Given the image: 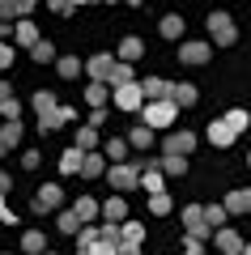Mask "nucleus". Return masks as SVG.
Instances as JSON below:
<instances>
[{
	"mask_svg": "<svg viewBox=\"0 0 251 255\" xmlns=\"http://www.w3.org/2000/svg\"><path fill=\"white\" fill-rule=\"evenodd\" d=\"M209 34H213V43H217V47H230L234 38H239V30H234L230 13H213V17H209Z\"/></svg>",
	"mask_w": 251,
	"mask_h": 255,
	"instance_id": "f257e3e1",
	"label": "nucleus"
},
{
	"mask_svg": "<svg viewBox=\"0 0 251 255\" xmlns=\"http://www.w3.org/2000/svg\"><path fill=\"white\" fill-rule=\"evenodd\" d=\"M183 226H188L192 238H209V234H213V226H209V217H205L200 204H188V209H183Z\"/></svg>",
	"mask_w": 251,
	"mask_h": 255,
	"instance_id": "f03ea898",
	"label": "nucleus"
},
{
	"mask_svg": "<svg viewBox=\"0 0 251 255\" xmlns=\"http://www.w3.org/2000/svg\"><path fill=\"white\" fill-rule=\"evenodd\" d=\"M175 111H179V107H175L171 98H162V102H149V107H145V124H149V128H166V124L175 119Z\"/></svg>",
	"mask_w": 251,
	"mask_h": 255,
	"instance_id": "7ed1b4c3",
	"label": "nucleus"
},
{
	"mask_svg": "<svg viewBox=\"0 0 251 255\" xmlns=\"http://www.w3.org/2000/svg\"><path fill=\"white\" fill-rule=\"evenodd\" d=\"M141 102H145V85H141V81H128V85H119V90H115V107L136 111Z\"/></svg>",
	"mask_w": 251,
	"mask_h": 255,
	"instance_id": "20e7f679",
	"label": "nucleus"
},
{
	"mask_svg": "<svg viewBox=\"0 0 251 255\" xmlns=\"http://www.w3.org/2000/svg\"><path fill=\"white\" fill-rule=\"evenodd\" d=\"M60 200H64V191L55 187V183H47L43 191H34V213H51V209H60Z\"/></svg>",
	"mask_w": 251,
	"mask_h": 255,
	"instance_id": "39448f33",
	"label": "nucleus"
},
{
	"mask_svg": "<svg viewBox=\"0 0 251 255\" xmlns=\"http://www.w3.org/2000/svg\"><path fill=\"white\" fill-rule=\"evenodd\" d=\"M85 73H90L94 81H111V73H115V60H111V55H94V60L85 64Z\"/></svg>",
	"mask_w": 251,
	"mask_h": 255,
	"instance_id": "423d86ee",
	"label": "nucleus"
},
{
	"mask_svg": "<svg viewBox=\"0 0 251 255\" xmlns=\"http://www.w3.org/2000/svg\"><path fill=\"white\" fill-rule=\"evenodd\" d=\"M179 60L183 64H205L209 60V43H183L179 47Z\"/></svg>",
	"mask_w": 251,
	"mask_h": 255,
	"instance_id": "0eeeda50",
	"label": "nucleus"
},
{
	"mask_svg": "<svg viewBox=\"0 0 251 255\" xmlns=\"http://www.w3.org/2000/svg\"><path fill=\"white\" fill-rule=\"evenodd\" d=\"M209 140H213L217 149H226V145L234 140V128L226 124V119H217V124H209Z\"/></svg>",
	"mask_w": 251,
	"mask_h": 255,
	"instance_id": "6e6552de",
	"label": "nucleus"
},
{
	"mask_svg": "<svg viewBox=\"0 0 251 255\" xmlns=\"http://www.w3.org/2000/svg\"><path fill=\"white\" fill-rule=\"evenodd\" d=\"M196 149V136L192 132H175V136H166V153H192Z\"/></svg>",
	"mask_w": 251,
	"mask_h": 255,
	"instance_id": "1a4fd4ad",
	"label": "nucleus"
},
{
	"mask_svg": "<svg viewBox=\"0 0 251 255\" xmlns=\"http://www.w3.org/2000/svg\"><path fill=\"white\" fill-rule=\"evenodd\" d=\"M141 85H145V98H149V102L171 98V81H162V77H149V81H141Z\"/></svg>",
	"mask_w": 251,
	"mask_h": 255,
	"instance_id": "9d476101",
	"label": "nucleus"
},
{
	"mask_svg": "<svg viewBox=\"0 0 251 255\" xmlns=\"http://www.w3.org/2000/svg\"><path fill=\"white\" fill-rule=\"evenodd\" d=\"M68 119H72V111H68V107H55V111H47L38 124H43V132H55V128H64Z\"/></svg>",
	"mask_w": 251,
	"mask_h": 255,
	"instance_id": "9b49d317",
	"label": "nucleus"
},
{
	"mask_svg": "<svg viewBox=\"0 0 251 255\" xmlns=\"http://www.w3.org/2000/svg\"><path fill=\"white\" fill-rule=\"evenodd\" d=\"M217 251L222 255H243V238L234 234V230H222V234H217Z\"/></svg>",
	"mask_w": 251,
	"mask_h": 255,
	"instance_id": "f8f14e48",
	"label": "nucleus"
},
{
	"mask_svg": "<svg viewBox=\"0 0 251 255\" xmlns=\"http://www.w3.org/2000/svg\"><path fill=\"white\" fill-rule=\"evenodd\" d=\"M136 170H141V166H124L119 162L115 170H111V183H115V187H136Z\"/></svg>",
	"mask_w": 251,
	"mask_h": 255,
	"instance_id": "ddd939ff",
	"label": "nucleus"
},
{
	"mask_svg": "<svg viewBox=\"0 0 251 255\" xmlns=\"http://www.w3.org/2000/svg\"><path fill=\"white\" fill-rule=\"evenodd\" d=\"M141 55H145V43H141L136 34H128L124 43H119V60H128V64H132V60H141Z\"/></svg>",
	"mask_w": 251,
	"mask_h": 255,
	"instance_id": "4468645a",
	"label": "nucleus"
},
{
	"mask_svg": "<svg viewBox=\"0 0 251 255\" xmlns=\"http://www.w3.org/2000/svg\"><path fill=\"white\" fill-rule=\"evenodd\" d=\"M21 140V124L17 119H4V128H0V149H13Z\"/></svg>",
	"mask_w": 251,
	"mask_h": 255,
	"instance_id": "2eb2a0df",
	"label": "nucleus"
},
{
	"mask_svg": "<svg viewBox=\"0 0 251 255\" xmlns=\"http://www.w3.org/2000/svg\"><path fill=\"white\" fill-rule=\"evenodd\" d=\"M34 9V0H0V17H21Z\"/></svg>",
	"mask_w": 251,
	"mask_h": 255,
	"instance_id": "dca6fc26",
	"label": "nucleus"
},
{
	"mask_svg": "<svg viewBox=\"0 0 251 255\" xmlns=\"http://www.w3.org/2000/svg\"><path fill=\"white\" fill-rule=\"evenodd\" d=\"M81 162H85V153H81V145H72V149H64L60 170H64V174H72V170H81Z\"/></svg>",
	"mask_w": 251,
	"mask_h": 255,
	"instance_id": "f3484780",
	"label": "nucleus"
},
{
	"mask_svg": "<svg viewBox=\"0 0 251 255\" xmlns=\"http://www.w3.org/2000/svg\"><path fill=\"white\" fill-rule=\"evenodd\" d=\"M196 98H200V94L192 90V85H171V102H175V107H192Z\"/></svg>",
	"mask_w": 251,
	"mask_h": 255,
	"instance_id": "a211bd4d",
	"label": "nucleus"
},
{
	"mask_svg": "<svg viewBox=\"0 0 251 255\" xmlns=\"http://www.w3.org/2000/svg\"><path fill=\"white\" fill-rule=\"evenodd\" d=\"M119 238H124V247H141V238H145V226H141V221H128V226L119 230Z\"/></svg>",
	"mask_w": 251,
	"mask_h": 255,
	"instance_id": "6ab92c4d",
	"label": "nucleus"
},
{
	"mask_svg": "<svg viewBox=\"0 0 251 255\" xmlns=\"http://www.w3.org/2000/svg\"><path fill=\"white\" fill-rule=\"evenodd\" d=\"M158 166H162L166 174H183V170H188V157H183V153H166Z\"/></svg>",
	"mask_w": 251,
	"mask_h": 255,
	"instance_id": "aec40b11",
	"label": "nucleus"
},
{
	"mask_svg": "<svg viewBox=\"0 0 251 255\" xmlns=\"http://www.w3.org/2000/svg\"><path fill=\"white\" fill-rule=\"evenodd\" d=\"M226 209H230V213H251V191H230Z\"/></svg>",
	"mask_w": 251,
	"mask_h": 255,
	"instance_id": "412c9836",
	"label": "nucleus"
},
{
	"mask_svg": "<svg viewBox=\"0 0 251 255\" xmlns=\"http://www.w3.org/2000/svg\"><path fill=\"white\" fill-rule=\"evenodd\" d=\"M81 255H119V247H115V238H107V234H102L98 243H94V247H85Z\"/></svg>",
	"mask_w": 251,
	"mask_h": 255,
	"instance_id": "4be33fe9",
	"label": "nucleus"
},
{
	"mask_svg": "<svg viewBox=\"0 0 251 255\" xmlns=\"http://www.w3.org/2000/svg\"><path fill=\"white\" fill-rule=\"evenodd\" d=\"M162 34H166V38H179L183 34V17H179V13H166V17H162Z\"/></svg>",
	"mask_w": 251,
	"mask_h": 255,
	"instance_id": "5701e85b",
	"label": "nucleus"
},
{
	"mask_svg": "<svg viewBox=\"0 0 251 255\" xmlns=\"http://www.w3.org/2000/svg\"><path fill=\"white\" fill-rule=\"evenodd\" d=\"M128 145H136V149H149V145H153V132H149V124L132 128V136H128Z\"/></svg>",
	"mask_w": 251,
	"mask_h": 255,
	"instance_id": "b1692460",
	"label": "nucleus"
},
{
	"mask_svg": "<svg viewBox=\"0 0 251 255\" xmlns=\"http://www.w3.org/2000/svg\"><path fill=\"white\" fill-rule=\"evenodd\" d=\"M102 166H107V162H102L98 153H85V162H81V174H85V179H94V174H102Z\"/></svg>",
	"mask_w": 251,
	"mask_h": 255,
	"instance_id": "393cba45",
	"label": "nucleus"
},
{
	"mask_svg": "<svg viewBox=\"0 0 251 255\" xmlns=\"http://www.w3.org/2000/svg\"><path fill=\"white\" fill-rule=\"evenodd\" d=\"M17 43H26V47H34V43H38L34 21H17Z\"/></svg>",
	"mask_w": 251,
	"mask_h": 255,
	"instance_id": "a878e982",
	"label": "nucleus"
},
{
	"mask_svg": "<svg viewBox=\"0 0 251 255\" xmlns=\"http://www.w3.org/2000/svg\"><path fill=\"white\" fill-rule=\"evenodd\" d=\"M30 55H34V64H51L55 60V47L43 38V43H34V51H30Z\"/></svg>",
	"mask_w": 251,
	"mask_h": 255,
	"instance_id": "bb28decb",
	"label": "nucleus"
},
{
	"mask_svg": "<svg viewBox=\"0 0 251 255\" xmlns=\"http://www.w3.org/2000/svg\"><path fill=\"white\" fill-rule=\"evenodd\" d=\"M85 102H90V107H102V102H107V85H102V81H94L90 90H85Z\"/></svg>",
	"mask_w": 251,
	"mask_h": 255,
	"instance_id": "cd10ccee",
	"label": "nucleus"
},
{
	"mask_svg": "<svg viewBox=\"0 0 251 255\" xmlns=\"http://www.w3.org/2000/svg\"><path fill=\"white\" fill-rule=\"evenodd\" d=\"M81 226H85V221H81V217H77L72 209H68V213H60V230H64V234H77Z\"/></svg>",
	"mask_w": 251,
	"mask_h": 255,
	"instance_id": "c85d7f7f",
	"label": "nucleus"
},
{
	"mask_svg": "<svg viewBox=\"0 0 251 255\" xmlns=\"http://www.w3.org/2000/svg\"><path fill=\"white\" fill-rule=\"evenodd\" d=\"M226 213H230V209H226V204H209V209H205V217H209V226H226Z\"/></svg>",
	"mask_w": 251,
	"mask_h": 255,
	"instance_id": "c756f323",
	"label": "nucleus"
},
{
	"mask_svg": "<svg viewBox=\"0 0 251 255\" xmlns=\"http://www.w3.org/2000/svg\"><path fill=\"white\" fill-rule=\"evenodd\" d=\"M102 213H107V221H124V200H119V196H115V200H107V204H102Z\"/></svg>",
	"mask_w": 251,
	"mask_h": 255,
	"instance_id": "7c9ffc66",
	"label": "nucleus"
},
{
	"mask_svg": "<svg viewBox=\"0 0 251 255\" xmlns=\"http://www.w3.org/2000/svg\"><path fill=\"white\" fill-rule=\"evenodd\" d=\"M72 213H77V217H81V221H90V217H94V213H98V204H94V200H85V196H81V200H77V204H72Z\"/></svg>",
	"mask_w": 251,
	"mask_h": 255,
	"instance_id": "2f4dec72",
	"label": "nucleus"
},
{
	"mask_svg": "<svg viewBox=\"0 0 251 255\" xmlns=\"http://www.w3.org/2000/svg\"><path fill=\"white\" fill-rule=\"evenodd\" d=\"M81 68H85V64H81L77 55H64V60H60V77H77Z\"/></svg>",
	"mask_w": 251,
	"mask_h": 255,
	"instance_id": "473e14b6",
	"label": "nucleus"
},
{
	"mask_svg": "<svg viewBox=\"0 0 251 255\" xmlns=\"http://www.w3.org/2000/svg\"><path fill=\"white\" fill-rule=\"evenodd\" d=\"M21 247H26L30 255H38V251H43V234H38V230H26V238H21Z\"/></svg>",
	"mask_w": 251,
	"mask_h": 255,
	"instance_id": "72a5a7b5",
	"label": "nucleus"
},
{
	"mask_svg": "<svg viewBox=\"0 0 251 255\" xmlns=\"http://www.w3.org/2000/svg\"><path fill=\"white\" fill-rule=\"evenodd\" d=\"M34 111H38V119H43L47 111H55V98H51V94H43V90H38V94H34Z\"/></svg>",
	"mask_w": 251,
	"mask_h": 255,
	"instance_id": "f704fd0d",
	"label": "nucleus"
},
{
	"mask_svg": "<svg viewBox=\"0 0 251 255\" xmlns=\"http://www.w3.org/2000/svg\"><path fill=\"white\" fill-rule=\"evenodd\" d=\"M226 124H230L234 132H243V128L251 124V115H247V111H230V115H226Z\"/></svg>",
	"mask_w": 251,
	"mask_h": 255,
	"instance_id": "c9c22d12",
	"label": "nucleus"
},
{
	"mask_svg": "<svg viewBox=\"0 0 251 255\" xmlns=\"http://www.w3.org/2000/svg\"><path fill=\"white\" fill-rule=\"evenodd\" d=\"M107 157H111V162H124V157H128V140H111V145H107Z\"/></svg>",
	"mask_w": 251,
	"mask_h": 255,
	"instance_id": "e433bc0d",
	"label": "nucleus"
},
{
	"mask_svg": "<svg viewBox=\"0 0 251 255\" xmlns=\"http://www.w3.org/2000/svg\"><path fill=\"white\" fill-rule=\"evenodd\" d=\"M149 209H153V213H171V196H166V191H153Z\"/></svg>",
	"mask_w": 251,
	"mask_h": 255,
	"instance_id": "4c0bfd02",
	"label": "nucleus"
},
{
	"mask_svg": "<svg viewBox=\"0 0 251 255\" xmlns=\"http://www.w3.org/2000/svg\"><path fill=\"white\" fill-rule=\"evenodd\" d=\"M111 81H115V85H128V81H132V68H128V60H124V64H115Z\"/></svg>",
	"mask_w": 251,
	"mask_h": 255,
	"instance_id": "58836bf2",
	"label": "nucleus"
},
{
	"mask_svg": "<svg viewBox=\"0 0 251 255\" xmlns=\"http://www.w3.org/2000/svg\"><path fill=\"white\" fill-rule=\"evenodd\" d=\"M145 191H162V174L153 170V162H149V170H145Z\"/></svg>",
	"mask_w": 251,
	"mask_h": 255,
	"instance_id": "ea45409f",
	"label": "nucleus"
},
{
	"mask_svg": "<svg viewBox=\"0 0 251 255\" xmlns=\"http://www.w3.org/2000/svg\"><path fill=\"white\" fill-rule=\"evenodd\" d=\"M94 140H98V132H94V124H90V128H81V132H77V145H81V149H90Z\"/></svg>",
	"mask_w": 251,
	"mask_h": 255,
	"instance_id": "a19ab883",
	"label": "nucleus"
},
{
	"mask_svg": "<svg viewBox=\"0 0 251 255\" xmlns=\"http://www.w3.org/2000/svg\"><path fill=\"white\" fill-rule=\"evenodd\" d=\"M0 115H4V119H17V115H21V102L4 98V102H0Z\"/></svg>",
	"mask_w": 251,
	"mask_h": 255,
	"instance_id": "79ce46f5",
	"label": "nucleus"
},
{
	"mask_svg": "<svg viewBox=\"0 0 251 255\" xmlns=\"http://www.w3.org/2000/svg\"><path fill=\"white\" fill-rule=\"evenodd\" d=\"M9 64H13V47L0 43V68H9Z\"/></svg>",
	"mask_w": 251,
	"mask_h": 255,
	"instance_id": "37998d69",
	"label": "nucleus"
},
{
	"mask_svg": "<svg viewBox=\"0 0 251 255\" xmlns=\"http://www.w3.org/2000/svg\"><path fill=\"white\" fill-rule=\"evenodd\" d=\"M183 255H200V238L188 234V243H183Z\"/></svg>",
	"mask_w": 251,
	"mask_h": 255,
	"instance_id": "c03bdc74",
	"label": "nucleus"
},
{
	"mask_svg": "<svg viewBox=\"0 0 251 255\" xmlns=\"http://www.w3.org/2000/svg\"><path fill=\"white\" fill-rule=\"evenodd\" d=\"M21 166H26V170H34V166H38V153H30V149H26V153H21Z\"/></svg>",
	"mask_w": 251,
	"mask_h": 255,
	"instance_id": "a18cd8bd",
	"label": "nucleus"
},
{
	"mask_svg": "<svg viewBox=\"0 0 251 255\" xmlns=\"http://www.w3.org/2000/svg\"><path fill=\"white\" fill-rule=\"evenodd\" d=\"M0 221H9V226H13V221H17V217H13V213L4 209V204H0Z\"/></svg>",
	"mask_w": 251,
	"mask_h": 255,
	"instance_id": "49530a36",
	"label": "nucleus"
},
{
	"mask_svg": "<svg viewBox=\"0 0 251 255\" xmlns=\"http://www.w3.org/2000/svg\"><path fill=\"white\" fill-rule=\"evenodd\" d=\"M119 255H141V247H119Z\"/></svg>",
	"mask_w": 251,
	"mask_h": 255,
	"instance_id": "de8ad7c7",
	"label": "nucleus"
},
{
	"mask_svg": "<svg viewBox=\"0 0 251 255\" xmlns=\"http://www.w3.org/2000/svg\"><path fill=\"white\" fill-rule=\"evenodd\" d=\"M4 191H9V179H4V170H0V196H4Z\"/></svg>",
	"mask_w": 251,
	"mask_h": 255,
	"instance_id": "09e8293b",
	"label": "nucleus"
},
{
	"mask_svg": "<svg viewBox=\"0 0 251 255\" xmlns=\"http://www.w3.org/2000/svg\"><path fill=\"white\" fill-rule=\"evenodd\" d=\"M4 98H9V85H4V81H0V102H4Z\"/></svg>",
	"mask_w": 251,
	"mask_h": 255,
	"instance_id": "8fccbe9b",
	"label": "nucleus"
},
{
	"mask_svg": "<svg viewBox=\"0 0 251 255\" xmlns=\"http://www.w3.org/2000/svg\"><path fill=\"white\" fill-rule=\"evenodd\" d=\"M0 34H9V26H4V21H0Z\"/></svg>",
	"mask_w": 251,
	"mask_h": 255,
	"instance_id": "3c124183",
	"label": "nucleus"
},
{
	"mask_svg": "<svg viewBox=\"0 0 251 255\" xmlns=\"http://www.w3.org/2000/svg\"><path fill=\"white\" fill-rule=\"evenodd\" d=\"M243 255H251V243H247V247H243Z\"/></svg>",
	"mask_w": 251,
	"mask_h": 255,
	"instance_id": "603ef678",
	"label": "nucleus"
},
{
	"mask_svg": "<svg viewBox=\"0 0 251 255\" xmlns=\"http://www.w3.org/2000/svg\"><path fill=\"white\" fill-rule=\"evenodd\" d=\"M247 166H251V157H247Z\"/></svg>",
	"mask_w": 251,
	"mask_h": 255,
	"instance_id": "864d4df0",
	"label": "nucleus"
},
{
	"mask_svg": "<svg viewBox=\"0 0 251 255\" xmlns=\"http://www.w3.org/2000/svg\"><path fill=\"white\" fill-rule=\"evenodd\" d=\"M0 153H4V149H0Z\"/></svg>",
	"mask_w": 251,
	"mask_h": 255,
	"instance_id": "5fc2aeb1",
	"label": "nucleus"
}]
</instances>
